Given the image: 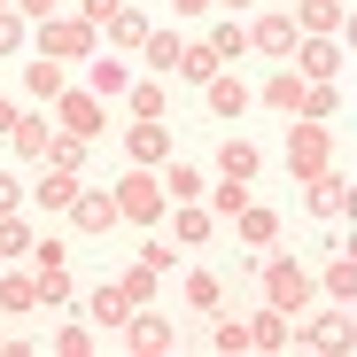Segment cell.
I'll return each instance as SVG.
<instances>
[{
    "label": "cell",
    "instance_id": "6da1fadb",
    "mask_svg": "<svg viewBox=\"0 0 357 357\" xmlns=\"http://www.w3.org/2000/svg\"><path fill=\"white\" fill-rule=\"evenodd\" d=\"M257 280H264V303H272V311H287V319H303V311H311V295H319V280L295 264V257H264V264H257Z\"/></svg>",
    "mask_w": 357,
    "mask_h": 357
},
{
    "label": "cell",
    "instance_id": "7a4b0ae2",
    "mask_svg": "<svg viewBox=\"0 0 357 357\" xmlns=\"http://www.w3.org/2000/svg\"><path fill=\"white\" fill-rule=\"evenodd\" d=\"M31 54H54V63H93V54H101V24H93V16H47Z\"/></svg>",
    "mask_w": 357,
    "mask_h": 357
},
{
    "label": "cell",
    "instance_id": "3957f363",
    "mask_svg": "<svg viewBox=\"0 0 357 357\" xmlns=\"http://www.w3.org/2000/svg\"><path fill=\"white\" fill-rule=\"evenodd\" d=\"M334 171V132H326V116H295V132H287V178L303 187V178Z\"/></svg>",
    "mask_w": 357,
    "mask_h": 357
},
{
    "label": "cell",
    "instance_id": "277c9868",
    "mask_svg": "<svg viewBox=\"0 0 357 357\" xmlns=\"http://www.w3.org/2000/svg\"><path fill=\"white\" fill-rule=\"evenodd\" d=\"M116 210H125V225H163V210H171V195H163V171L132 163L125 178H116Z\"/></svg>",
    "mask_w": 357,
    "mask_h": 357
},
{
    "label": "cell",
    "instance_id": "5b68a950",
    "mask_svg": "<svg viewBox=\"0 0 357 357\" xmlns=\"http://www.w3.org/2000/svg\"><path fill=\"white\" fill-rule=\"evenodd\" d=\"M295 349H326V357H349V349H357V319H349V303H334L326 319H295Z\"/></svg>",
    "mask_w": 357,
    "mask_h": 357
},
{
    "label": "cell",
    "instance_id": "8992f818",
    "mask_svg": "<svg viewBox=\"0 0 357 357\" xmlns=\"http://www.w3.org/2000/svg\"><path fill=\"white\" fill-rule=\"evenodd\" d=\"M54 125H63V132H86V140H101L109 101H101L93 86H63V93H54Z\"/></svg>",
    "mask_w": 357,
    "mask_h": 357
},
{
    "label": "cell",
    "instance_id": "52a82bcc",
    "mask_svg": "<svg viewBox=\"0 0 357 357\" xmlns=\"http://www.w3.org/2000/svg\"><path fill=\"white\" fill-rule=\"evenodd\" d=\"M295 39H303L295 8H264V16L249 24V47H257V54H272V63H287V54H295Z\"/></svg>",
    "mask_w": 357,
    "mask_h": 357
},
{
    "label": "cell",
    "instance_id": "ba28073f",
    "mask_svg": "<svg viewBox=\"0 0 357 357\" xmlns=\"http://www.w3.org/2000/svg\"><path fill=\"white\" fill-rule=\"evenodd\" d=\"M125 342H132L140 357H171V349H178V326H171L155 303H140V311L125 319Z\"/></svg>",
    "mask_w": 357,
    "mask_h": 357
},
{
    "label": "cell",
    "instance_id": "9c48e42d",
    "mask_svg": "<svg viewBox=\"0 0 357 357\" xmlns=\"http://www.w3.org/2000/svg\"><path fill=\"white\" fill-rule=\"evenodd\" d=\"M125 163H148V171L171 163V125H163V116H132V132H125Z\"/></svg>",
    "mask_w": 357,
    "mask_h": 357
},
{
    "label": "cell",
    "instance_id": "30bf717a",
    "mask_svg": "<svg viewBox=\"0 0 357 357\" xmlns=\"http://www.w3.org/2000/svg\"><path fill=\"white\" fill-rule=\"evenodd\" d=\"M287 63L303 70V78H342V39H334V31H303Z\"/></svg>",
    "mask_w": 357,
    "mask_h": 357
},
{
    "label": "cell",
    "instance_id": "8fae6325",
    "mask_svg": "<svg viewBox=\"0 0 357 357\" xmlns=\"http://www.w3.org/2000/svg\"><path fill=\"white\" fill-rule=\"evenodd\" d=\"M78 195H86V178H78V171H63V163H39V187H31V202H39L47 218H54V210L70 218V202H78Z\"/></svg>",
    "mask_w": 357,
    "mask_h": 357
},
{
    "label": "cell",
    "instance_id": "7c38bea8",
    "mask_svg": "<svg viewBox=\"0 0 357 357\" xmlns=\"http://www.w3.org/2000/svg\"><path fill=\"white\" fill-rule=\"evenodd\" d=\"M70 225L78 233H109V225H125V210H116V187H86L70 202Z\"/></svg>",
    "mask_w": 357,
    "mask_h": 357
},
{
    "label": "cell",
    "instance_id": "4fadbf2b",
    "mask_svg": "<svg viewBox=\"0 0 357 357\" xmlns=\"http://www.w3.org/2000/svg\"><path fill=\"white\" fill-rule=\"evenodd\" d=\"M171 233H178V249H202L218 233V210L210 202H171Z\"/></svg>",
    "mask_w": 357,
    "mask_h": 357
},
{
    "label": "cell",
    "instance_id": "5bb4252c",
    "mask_svg": "<svg viewBox=\"0 0 357 357\" xmlns=\"http://www.w3.org/2000/svg\"><path fill=\"white\" fill-rule=\"evenodd\" d=\"M303 93H311V78L295 70V63L264 78V109H280V116H303Z\"/></svg>",
    "mask_w": 357,
    "mask_h": 357
},
{
    "label": "cell",
    "instance_id": "9a60e30c",
    "mask_svg": "<svg viewBox=\"0 0 357 357\" xmlns=\"http://www.w3.org/2000/svg\"><path fill=\"white\" fill-rule=\"evenodd\" d=\"M218 70H225V54H218L210 39H187V47H178V70H171V78H187V86H210Z\"/></svg>",
    "mask_w": 357,
    "mask_h": 357
},
{
    "label": "cell",
    "instance_id": "2e32d148",
    "mask_svg": "<svg viewBox=\"0 0 357 357\" xmlns=\"http://www.w3.org/2000/svg\"><path fill=\"white\" fill-rule=\"evenodd\" d=\"M202 101H210V116H225V125H241V109H249V86L233 78V70H218V78L202 86Z\"/></svg>",
    "mask_w": 357,
    "mask_h": 357
},
{
    "label": "cell",
    "instance_id": "e0dca14e",
    "mask_svg": "<svg viewBox=\"0 0 357 357\" xmlns=\"http://www.w3.org/2000/svg\"><path fill=\"white\" fill-rule=\"evenodd\" d=\"M78 70H86V86H93L101 101H125V93H132V70L116 63V54H93V63H78Z\"/></svg>",
    "mask_w": 357,
    "mask_h": 357
},
{
    "label": "cell",
    "instance_id": "ac0fdd59",
    "mask_svg": "<svg viewBox=\"0 0 357 357\" xmlns=\"http://www.w3.org/2000/svg\"><path fill=\"white\" fill-rule=\"evenodd\" d=\"M63 86H70V63H54V54H31V70H24V93L54 109V93H63Z\"/></svg>",
    "mask_w": 357,
    "mask_h": 357
},
{
    "label": "cell",
    "instance_id": "d6986e66",
    "mask_svg": "<svg viewBox=\"0 0 357 357\" xmlns=\"http://www.w3.org/2000/svg\"><path fill=\"white\" fill-rule=\"evenodd\" d=\"M54 132H63V125H47V116H31V109H24V125L8 132V148H16L24 163H47V148H54Z\"/></svg>",
    "mask_w": 357,
    "mask_h": 357
},
{
    "label": "cell",
    "instance_id": "ffe728a7",
    "mask_svg": "<svg viewBox=\"0 0 357 357\" xmlns=\"http://www.w3.org/2000/svg\"><path fill=\"white\" fill-rule=\"evenodd\" d=\"M249 349H295V319H287V311H272V303H264V311H257V319H249Z\"/></svg>",
    "mask_w": 357,
    "mask_h": 357
},
{
    "label": "cell",
    "instance_id": "44dd1931",
    "mask_svg": "<svg viewBox=\"0 0 357 357\" xmlns=\"http://www.w3.org/2000/svg\"><path fill=\"white\" fill-rule=\"evenodd\" d=\"M257 163H264L257 140H241V132H225V140H218V178H257Z\"/></svg>",
    "mask_w": 357,
    "mask_h": 357
},
{
    "label": "cell",
    "instance_id": "7402d4cb",
    "mask_svg": "<svg viewBox=\"0 0 357 357\" xmlns=\"http://www.w3.org/2000/svg\"><path fill=\"white\" fill-rule=\"evenodd\" d=\"M303 202H311L319 218H334V210H349V202H357V187H342L334 171H319V178H303Z\"/></svg>",
    "mask_w": 357,
    "mask_h": 357
},
{
    "label": "cell",
    "instance_id": "603a6c76",
    "mask_svg": "<svg viewBox=\"0 0 357 357\" xmlns=\"http://www.w3.org/2000/svg\"><path fill=\"white\" fill-rule=\"evenodd\" d=\"M86 319H101V326H125V319H132V295L116 287V280H101V287L86 295Z\"/></svg>",
    "mask_w": 357,
    "mask_h": 357
},
{
    "label": "cell",
    "instance_id": "cb8c5ba5",
    "mask_svg": "<svg viewBox=\"0 0 357 357\" xmlns=\"http://www.w3.org/2000/svg\"><path fill=\"white\" fill-rule=\"evenodd\" d=\"M233 233H241V241H249V249H280V218H272L264 202H249L241 218H233Z\"/></svg>",
    "mask_w": 357,
    "mask_h": 357
},
{
    "label": "cell",
    "instance_id": "d4e9b609",
    "mask_svg": "<svg viewBox=\"0 0 357 357\" xmlns=\"http://www.w3.org/2000/svg\"><path fill=\"white\" fill-rule=\"evenodd\" d=\"M101 31H109V47H148V31H155V24H148V16L132 8V0H125V8H116Z\"/></svg>",
    "mask_w": 357,
    "mask_h": 357
},
{
    "label": "cell",
    "instance_id": "484cf974",
    "mask_svg": "<svg viewBox=\"0 0 357 357\" xmlns=\"http://www.w3.org/2000/svg\"><path fill=\"white\" fill-rule=\"evenodd\" d=\"M116 287H125V295H132V311H140V303H155V295H163V272H155V264H140V257H132V264H125V272H116Z\"/></svg>",
    "mask_w": 357,
    "mask_h": 357
},
{
    "label": "cell",
    "instance_id": "4316f807",
    "mask_svg": "<svg viewBox=\"0 0 357 357\" xmlns=\"http://www.w3.org/2000/svg\"><path fill=\"white\" fill-rule=\"evenodd\" d=\"M125 109H132V116H163V109H171V86H163V78L148 70V78H132V93H125Z\"/></svg>",
    "mask_w": 357,
    "mask_h": 357
},
{
    "label": "cell",
    "instance_id": "83f0119b",
    "mask_svg": "<svg viewBox=\"0 0 357 357\" xmlns=\"http://www.w3.org/2000/svg\"><path fill=\"white\" fill-rule=\"evenodd\" d=\"M0 311H16V319L39 311V280L31 272H0Z\"/></svg>",
    "mask_w": 357,
    "mask_h": 357
},
{
    "label": "cell",
    "instance_id": "f1b7e54d",
    "mask_svg": "<svg viewBox=\"0 0 357 357\" xmlns=\"http://www.w3.org/2000/svg\"><path fill=\"white\" fill-rule=\"evenodd\" d=\"M319 287H326V295H334V303H357V257H349V249H342V257H334V264H326V272H319Z\"/></svg>",
    "mask_w": 357,
    "mask_h": 357
},
{
    "label": "cell",
    "instance_id": "f546056e",
    "mask_svg": "<svg viewBox=\"0 0 357 357\" xmlns=\"http://www.w3.org/2000/svg\"><path fill=\"white\" fill-rule=\"evenodd\" d=\"M163 195H171V202H202V171L171 155V163H163Z\"/></svg>",
    "mask_w": 357,
    "mask_h": 357
},
{
    "label": "cell",
    "instance_id": "4dcf8cb0",
    "mask_svg": "<svg viewBox=\"0 0 357 357\" xmlns=\"http://www.w3.org/2000/svg\"><path fill=\"white\" fill-rule=\"evenodd\" d=\"M178 47H187L178 31H148V47H140V54H148V70H155V78H171V70H178Z\"/></svg>",
    "mask_w": 357,
    "mask_h": 357
},
{
    "label": "cell",
    "instance_id": "1f68e13d",
    "mask_svg": "<svg viewBox=\"0 0 357 357\" xmlns=\"http://www.w3.org/2000/svg\"><path fill=\"white\" fill-rule=\"evenodd\" d=\"M295 24L303 31H342V0H295Z\"/></svg>",
    "mask_w": 357,
    "mask_h": 357
},
{
    "label": "cell",
    "instance_id": "d6a6232c",
    "mask_svg": "<svg viewBox=\"0 0 357 357\" xmlns=\"http://www.w3.org/2000/svg\"><path fill=\"white\" fill-rule=\"evenodd\" d=\"M210 210H218V218H241V210H249V178H218V187H210Z\"/></svg>",
    "mask_w": 357,
    "mask_h": 357
},
{
    "label": "cell",
    "instance_id": "836d02e7",
    "mask_svg": "<svg viewBox=\"0 0 357 357\" xmlns=\"http://www.w3.org/2000/svg\"><path fill=\"white\" fill-rule=\"evenodd\" d=\"M187 303H195V311H225V287H218V272H187Z\"/></svg>",
    "mask_w": 357,
    "mask_h": 357
},
{
    "label": "cell",
    "instance_id": "e575fe53",
    "mask_svg": "<svg viewBox=\"0 0 357 357\" xmlns=\"http://www.w3.org/2000/svg\"><path fill=\"white\" fill-rule=\"evenodd\" d=\"M86 132H54V148H47V163H63V171H86Z\"/></svg>",
    "mask_w": 357,
    "mask_h": 357
},
{
    "label": "cell",
    "instance_id": "d590c367",
    "mask_svg": "<svg viewBox=\"0 0 357 357\" xmlns=\"http://www.w3.org/2000/svg\"><path fill=\"white\" fill-rule=\"evenodd\" d=\"M210 349L241 357V349H249V319H218V326H210Z\"/></svg>",
    "mask_w": 357,
    "mask_h": 357
},
{
    "label": "cell",
    "instance_id": "8d00e7d4",
    "mask_svg": "<svg viewBox=\"0 0 357 357\" xmlns=\"http://www.w3.org/2000/svg\"><path fill=\"white\" fill-rule=\"evenodd\" d=\"M334 109H342L334 78H311V93H303V116H326V125H334Z\"/></svg>",
    "mask_w": 357,
    "mask_h": 357
},
{
    "label": "cell",
    "instance_id": "74e56055",
    "mask_svg": "<svg viewBox=\"0 0 357 357\" xmlns=\"http://www.w3.org/2000/svg\"><path fill=\"white\" fill-rule=\"evenodd\" d=\"M0 257H31V225H24V210L0 218Z\"/></svg>",
    "mask_w": 357,
    "mask_h": 357
},
{
    "label": "cell",
    "instance_id": "f35d334b",
    "mask_svg": "<svg viewBox=\"0 0 357 357\" xmlns=\"http://www.w3.org/2000/svg\"><path fill=\"white\" fill-rule=\"evenodd\" d=\"M54 357H93V326H63L54 334Z\"/></svg>",
    "mask_w": 357,
    "mask_h": 357
},
{
    "label": "cell",
    "instance_id": "ab89813d",
    "mask_svg": "<svg viewBox=\"0 0 357 357\" xmlns=\"http://www.w3.org/2000/svg\"><path fill=\"white\" fill-rule=\"evenodd\" d=\"M24 202H31V187H24V178H16V171H0V218H16Z\"/></svg>",
    "mask_w": 357,
    "mask_h": 357
},
{
    "label": "cell",
    "instance_id": "60d3db41",
    "mask_svg": "<svg viewBox=\"0 0 357 357\" xmlns=\"http://www.w3.org/2000/svg\"><path fill=\"white\" fill-rule=\"evenodd\" d=\"M24 24H31L24 8H0V54H16V47H24Z\"/></svg>",
    "mask_w": 357,
    "mask_h": 357
},
{
    "label": "cell",
    "instance_id": "b9f144b4",
    "mask_svg": "<svg viewBox=\"0 0 357 357\" xmlns=\"http://www.w3.org/2000/svg\"><path fill=\"white\" fill-rule=\"evenodd\" d=\"M210 47H218V54H225V63H233V54H241V47H249V31H241V24H218V31H210Z\"/></svg>",
    "mask_w": 357,
    "mask_h": 357
},
{
    "label": "cell",
    "instance_id": "7bdbcfd3",
    "mask_svg": "<svg viewBox=\"0 0 357 357\" xmlns=\"http://www.w3.org/2000/svg\"><path fill=\"white\" fill-rule=\"evenodd\" d=\"M116 8H125V0H78V16H93V24H109Z\"/></svg>",
    "mask_w": 357,
    "mask_h": 357
},
{
    "label": "cell",
    "instance_id": "ee69618b",
    "mask_svg": "<svg viewBox=\"0 0 357 357\" xmlns=\"http://www.w3.org/2000/svg\"><path fill=\"white\" fill-rule=\"evenodd\" d=\"M16 8H24V16H31V24H47V16H54V8H63V0H16Z\"/></svg>",
    "mask_w": 357,
    "mask_h": 357
},
{
    "label": "cell",
    "instance_id": "f6af8a7d",
    "mask_svg": "<svg viewBox=\"0 0 357 357\" xmlns=\"http://www.w3.org/2000/svg\"><path fill=\"white\" fill-rule=\"evenodd\" d=\"M218 0H171V16H210Z\"/></svg>",
    "mask_w": 357,
    "mask_h": 357
},
{
    "label": "cell",
    "instance_id": "bcb514c9",
    "mask_svg": "<svg viewBox=\"0 0 357 357\" xmlns=\"http://www.w3.org/2000/svg\"><path fill=\"white\" fill-rule=\"evenodd\" d=\"M16 125H24V109H16V101H0V132H16Z\"/></svg>",
    "mask_w": 357,
    "mask_h": 357
},
{
    "label": "cell",
    "instance_id": "7dc6e473",
    "mask_svg": "<svg viewBox=\"0 0 357 357\" xmlns=\"http://www.w3.org/2000/svg\"><path fill=\"white\" fill-rule=\"evenodd\" d=\"M349 257H357V202H349Z\"/></svg>",
    "mask_w": 357,
    "mask_h": 357
},
{
    "label": "cell",
    "instance_id": "c3c4849f",
    "mask_svg": "<svg viewBox=\"0 0 357 357\" xmlns=\"http://www.w3.org/2000/svg\"><path fill=\"white\" fill-rule=\"evenodd\" d=\"M218 8H257V0H218Z\"/></svg>",
    "mask_w": 357,
    "mask_h": 357
},
{
    "label": "cell",
    "instance_id": "681fc988",
    "mask_svg": "<svg viewBox=\"0 0 357 357\" xmlns=\"http://www.w3.org/2000/svg\"><path fill=\"white\" fill-rule=\"evenodd\" d=\"M0 8H16V0H0Z\"/></svg>",
    "mask_w": 357,
    "mask_h": 357
},
{
    "label": "cell",
    "instance_id": "f907efd6",
    "mask_svg": "<svg viewBox=\"0 0 357 357\" xmlns=\"http://www.w3.org/2000/svg\"><path fill=\"white\" fill-rule=\"evenodd\" d=\"M349 39H357V24H349Z\"/></svg>",
    "mask_w": 357,
    "mask_h": 357
}]
</instances>
